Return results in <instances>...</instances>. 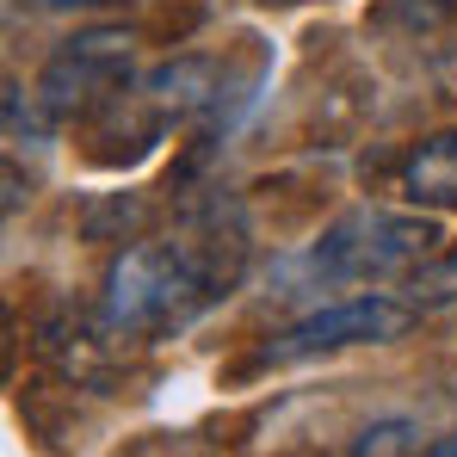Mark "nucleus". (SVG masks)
<instances>
[{
	"instance_id": "obj_6",
	"label": "nucleus",
	"mask_w": 457,
	"mask_h": 457,
	"mask_svg": "<svg viewBox=\"0 0 457 457\" xmlns=\"http://www.w3.org/2000/svg\"><path fill=\"white\" fill-rule=\"evenodd\" d=\"M389 186L414 211H457V124L408 143L389 167Z\"/></svg>"
},
{
	"instance_id": "obj_3",
	"label": "nucleus",
	"mask_w": 457,
	"mask_h": 457,
	"mask_svg": "<svg viewBox=\"0 0 457 457\" xmlns=\"http://www.w3.org/2000/svg\"><path fill=\"white\" fill-rule=\"evenodd\" d=\"M130 87H137V44L124 31H80L44 62L31 99L50 124H87L112 112Z\"/></svg>"
},
{
	"instance_id": "obj_12",
	"label": "nucleus",
	"mask_w": 457,
	"mask_h": 457,
	"mask_svg": "<svg viewBox=\"0 0 457 457\" xmlns=\"http://www.w3.org/2000/svg\"><path fill=\"white\" fill-rule=\"evenodd\" d=\"M266 6H297V0H266Z\"/></svg>"
},
{
	"instance_id": "obj_5",
	"label": "nucleus",
	"mask_w": 457,
	"mask_h": 457,
	"mask_svg": "<svg viewBox=\"0 0 457 457\" xmlns=\"http://www.w3.org/2000/svg\"><path fill=\"white\" fill-rule=\"evenodd\" d=\"M44 359L62 371L69 383H105L118 365H124V334L112 328L105 309H80L62 303L50 321H44Z\"/></svg>"
},
{
	"instance_id": "obj_8",
	"label": "nucleus",
	"mask_w": 457,
	"mask_h": 457,
	"mask_svg": "<svg viewBox=\"0 0 457 457\" xmlns=\"http://www.w3.org/2000/svg\"><path fill=\"white\" fill-rule=\"evenodd\" d=\"M414 297H427V303H452V297H457V247H452V253H433V260L414 272Z\"/></svg>"
},
{
	"instance_id": "obj_2",
	"label": "nucleus",
	"mask_w": 457,
	"mask_h": 457,
	"mask_svg": "<svg viewBox=\"0 0 457 457\" xmlns=\"http://www.w3.org/2000/svg\"><path fill=\"white\" fill-rule=\"evenodd\" d=\"M445 228L439 211H383V204H359L340 223L321 228V241L309 247V272L334 278V285H365V278H395V272H420L439 253Z\"/></svg>"
},
{
	"instance_id": "obj_10",
	"label": "nucleus",
	"mask_w": 457,
	"mask_h": 457,
	"mask_svg": "<svg viewBox=\"0 0 457 457\" xmlns=\"http://www.w3.org/2000/svg\"><path fill=\"white\" fill-rule=\"evenodd\" d=\"M37 6H50V12H80V6H112V0H37Z\"/></svg>"
},
{
	"instance_id": "obj_9",
	"label": "nucleus",
	"mask_w": 457,
	"mask_h": 457,
	"mask_svg": "<svg viewBox=\"0 0 457 457\" xmlns=\"http://www.w3.org/2000/svg\"><path fill=\"white\" fill-rule=\"evenodd\" d=\"M353 457H414V427H408V420H383V427H371V433L359 439Z\"/></svg>"
},
{
	"instance_id": "obj_11",
	"label": "nucleus",
	"mask_w": 457,
	"mask_h": 457,
	"mask_svg": "<svg viewBox=\"0 0 457 457\" xmlns=\"http://www.w3.org/2000/svg\"><path fill=\"white\" fill-rule=\"evenodd\" d=\"M427 457H457V433H452V439H439V445H433Z\"/></svg>"
},
{
	"instance_id": "obj_7",
	"label": "nucleus",
	"mask_w": 457,
	"mask_h": 457,
	"mask_svg": "<svg viewBox=\"0 0 457 457\" xmlns=\"http://www.w3.org/2000/svg\"><path fill=\"white\" fill-rule=\"evenodd\" d=\"M457 19V0H371L365 25L378 37H402V44H427Z\"/></svg>"
},
{
	"instance_id": "obj_1",
	"label": "nucleus",
	"mask_w": 457,
	"mask_h": 457,
	"mask_svg": "<svg viewBox=\"0 0 457 457\" xmlns=\"http://www.w3.org/2000/svg\"><path fill=\"white\" fill-rule=\"evenodd\" d=\"M241 272H247V217L228 198H211L192 204L179 228L124 247L105 266L99 309L124 340H161L217 309L241 285Z\"/></svg>"
},
{
	"instance_id": "obj_4",
	"label": "nucleus",
	"mask_w": 457,
	"mask_h": 457,
	"mask_svg": "<svg viewBox=\"0 0 457 457\" xmlns=\"http://www.w3.org/2000/svg\"><path fill=\"white\" fill-rule=\"evenodd\" d=\"M420 309L402 303V297H383V291H365V297H346V303H328L291 321L285 334H272L260 346V365H309V359H328V353H346V346H389L414 328Z\"/></svg>"
}]
</instances>
